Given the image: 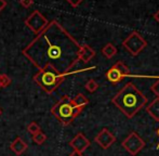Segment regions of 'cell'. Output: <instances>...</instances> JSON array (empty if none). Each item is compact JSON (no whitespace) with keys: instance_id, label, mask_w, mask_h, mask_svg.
Wrapping results in <instances>:
<instances>
[{"instance_id":"obj_4","label":"cell","mask_w":159,"mask_h":156,"mask_svg":"<svg viewBox=\"0 0 159 156\" xmlns=\"http://www.w3.org/2000/svg\"><path fill=\"white\" fill-rule=\"evenodd\" d=\"M84 108H78L75 106L71 102V98L68 95H64L52 108L51 113L53 116H55L59 119L63 126H68L73 122L77 116H79L80 113L82 112Z\"/></svg>"},{"instance_id":"obj_24","label":"cell","mask_w":159,"mask_h":156,"mask_svg":"<svg viewBox=\"0 0 159 156\" xmlns=\"http://www.w3.org/2000/svg\"><path fill=\"white\" fill-rule=\"evenodd\" d=\"M7 6V1L6 0H0V12L3 10V8Z\"/></svg>"},{"instance_id":"obj_22","label":"cell","mask_w":159,"mask_h":156,"mask_svg":"<svg viewBox=\"0 0 159 156\" xmlns=\"http://www.w3.org/2000/svg\"><path fill=\"white\" fill-rule=\"evenodd\" d=\"M67 1H68L73 7H77V6H79L84 0H67Z\"/></svg>"},{"instance_id":"obj_13","label":"cell","mask_w":159,"mask_h":156,"mask_svg":"<svg viewBox=\"0 0 159 156\" xmlns=\"http://www.w3.org/2000/svg\"><path fill=\"white\" fill-rule=\"evenodd\" d=\"M146 112L148 115H151L155 120L159 122V99L156 98L154 101H152L148 105L146 106Z\"/></svg>"},{"instance_id":"obj_25","label":"cell","mask_w":159,"mask_h":156,"mask_svg":"<svg viewBox=\"0 0 159 156\" xmlns=\"http://www.w3.org/2000/svg\"><path fill=\"white\" fill-rule=\"evenodd\" d=\"M154 19H155L156 21H157L158 23H159V10L155 13V14H154Z\"/></svg>"},{"instance_id":"obj_20","label":"cell","mask_w":159,"mask_h":156,"mask_svg":"<svg viewBox=\"0 0 159 156\" xmlns=\"http://www.w3.org/2000/svg\"><path fill=\"white\" fill-rule=\"evenodd\" d=\"M152 91L155 93V95L159 99V79H157V81L153 84V86H152Z\"/></svg>"},{"instance_id":"obj_23","label":"cell","mask_w":159,"mask_h":156,"mask_svg":"<svg viewBox=\"0 0 159 156\" xmlns=\"http://www.w3.org/2000/svg\"><path fill=\"white\" fill-rule=\"evenodd\" d=\"M69 156H82V152H79V151H75V150H74L73 152L69 154Z\"/></svg>"},{"instance_id":"obj_1","label":"cell","mask_w":159,"mask_h":156,"mask_svg":"<svg viewBox=\"0 0 159 156\" xmlns=\"http://www.w3.org/2000/svg\"><path fill=\"white\" fill-rule=\"evenodd\" d=\"M80 49L81 44L52 21L24 49L23 54L39 70L52 66L59 73H67L79 61Z\"/></svg>"},{"instance_id":"obj_2","label":"cell","mask_w":159,"mask_h":156,"mask_svg":"<svg viewBox=\"0 0 159 156\" xmlns=\"http://www.w3.org/2000/svg\"><path fill=\"white\" fill-rule=\"evenodd\" d=\"M111 102L124 115L132 118L147 104V98L133 84L129 82L111 99Z\"/></svg>"},{"instance_id":"obj_12","label":"cell","mask_w":159,"mask_h":156,"mask_svg":"<svg viewBox=\"0 0 159 156\" xmlns=\"http://www.w3.org/2000/svg\"><path fill=\"white\" fill-rule=\"evenodd\" d=\"M95 51L88 44H81V49L79 52V61H82L84 63H88L92 57H94Z\"/></svg>"},{"instance_id":"obj_3","label":"cell","mask_w":159,"mask_h":156,"mask_svg":"<svg viewBox=\"0 0 159 156\" xmlns=\"http://www.w3.org/2000/svg\"><path fill=\"white\" fill-rule=\"evenodd\" d=\"M96 66H91L88 68H84V70H77V71H71V72L67 73H59L57 70L52 67V66H46L42 70L38 71L37 74L34 76V80L46 91L47 93H52L57 89V87L64 81L66 77L70 76L73 74H78V73L87 72V71H92L95 70Z\"/></svg>"},{"instance_id":"obj_14","label":"cell","mask_w":159,"mask_h":156,"mask_svg":"<svg viewBox=\"0 0 159 156\" xmlns=\"http://www.w3.org/2000/svg\"><path fill=\"white\" fill-rule=\"evenodd\" d=\"M102 54L104 55L105 57H107V59H111V57H114L116 54H117V48H116L113 44L108 42V44H106L104 47H103Z\"/></svg>"},{"instance_id":"obj_19","label":"cell","mask_w":159,"mask_h":156,"mask_svg":"<svg viewBox=\"0 0 159 156\" xmlns=\"http://www.w3.org/2000/svg\"><path fill=\"white\" fill-rule=\"evenodd\" d=\"M11 84V78L7 75H1V88H7Z\"/></svg>"},{"instance_id":"obj_5","label":"cell","mask_w":159,"mask_h":156,"mask_svg":"<svg viewBox=\"0 0 159 156\" xmlns=\"http://www.w3.org/2000/svg\"><path fill=\"white\" fill-rule=\"evenodd\" d=\"M146 40L143 38L138 32H132L122 42V47L127 49L128 52L132 57H136V55L140 54L146 48Z\"/></svg>"},{"instance_id":"obj_28","label":"cell","mask_w":159,"mask_h":156,"mask_svg":"<svg viewBox=\"0 0 159 156\" xmlns=\"http://www.w3.org/2000/svg\"><path fill=\"white\" fill-rule=\"evenodd\" d=\"M1 114H2V110L0 108V116H1Z\"/></svg>"},{"instance_id":"obj_17","label":"cell","mask_w":159,"mask_h":156,"mask_svg":"<svg viewBox=\"0 0 159 156\" xmlns=\"http://www.w3.org/2000/svg\"><path fill=\"white\" fill-rule=\"evenodd\" d=\"M84 87H86V89L89 92H94V91H96L98 89V84L94 79H89Z\"/></svg>"},{"instance_id":"obj_27","label":"cell","mask_w":159,"mask_h":156,"mask_svg":"<svg viewBox=\"0 0 159 156\" xmlns=\"http://www.w3.org/2000/svg\"><path fill=\"white\" fill-rule=\"evenodd\" d=\"M0 88H1V74H0Z\"/></svg>"},{"instance_id":"obj_7","label":"cell","mask_w":159,"mask_h":156,"mask_svg":"<svg viewBox=\"0 0 159 156\" xmlns=\"http://www.w3.org/2000/svg\"><path fill=\"white\" fill-rule=\"evenodd\" d=\"M121 145L129 154L135 156L145 148V141L136 132H131L129 135L121 142Z\"/></svg>"},{"instance_id":"obj_10","label":"cell","mask_w":159,"mask_h":156,"mask_svg":"<svg viewBox=\"0 0 159 156\" xmlns=\"http://www.w3.org/2000/svg\"><path fill=\"white\" fill-rule=\"evenodd\" d=\"M90 144H91L90 140L81 132L76 135L75 137L71 139V141L69 142V146L73 148V150L79 151V152H84V151L90 146Z\"/></svg>"},{"instance_id":"obj_16","label":"cell","mask_w":159,"mask_h":156,"mask_svg":"<svg viewBox=\"0 0 159 156\" xmlns=\"http://www.w3.org/2000/svg\"><path fill=\"white\" fill-rule=\"evenodd\" d=\"M33 140L37 144H42V143H44V142H46L47 135H44V133L42 132V131H39V132H37L36 135H33Z\"/></svg>"},{"instance_id":"obj_15","label":"cell","mask_w":159,"mask_h":156,"mask_svg":"<svg viewBox=\"0 0 159 156\" xmlns=\"http://www.w3.org/2000/svg\"><path fill=\"white\" fill-rule=\"evenodd\" d=\"M71 102H73L74 105L78 106V108H84V106L89 104V100L82 93H78L77 95L71 98Z\"/></svg>"},{"instance_id":"obj_21","label":"cell","mask_w":159,"mask_h":156,"mask_svg":"<svg viewBox=\"0 0 159 156\" xmlns=\"http://www.w3.org/2000/svg\"><path fill=\"white\" fill-rule=\"evenodd\" d=\"M33 3H34L33 0H21V4L24 8H30Z\"/></svg>"},{"instance_id":"obj_18","label":"cell","mask_w":159,"mask_h":156,"mask_svg":"<svg viewBox=\"0 0 159 156\" xmlns=\"http://www.w3.org/2000/svg\"><path fill=\"white\" fill-rule=\"evenodd\" d=\"M27 131H28V132H30L32 135H36L37 132H39V131H41V129H40L39 125H38L37 122H30V124L27 126Z\"/></svg>"},{"instance_id":"obj_26","label":"cell","mask_w":159,"mask_h":156,"mask_svg":"<svg viewBox=\"0 0 159 156\" xmlns=\"http://www.w3.org/2000/svg\"><path fill=\"white\" fill-rule=\"evenodd\" d=\"M157 137H158V139H159V127H158V129H157ZM158 150L159 149V141H158V143H157V148H156Z\"/></svg>"},{"instance_id":"obj_8","label":"cell","mask_w":159,"mask_h":156,"mask_svg":"<svg viewBox=\"0 0 159 156\" xmlns=\"http://www.w3.org/2000/svg\"><path fill=\"white\" fill-rule=\"evenodd\" d=\"M129 74V67L121 61H118L115 65H113L106 72V79L113 84L121 81L124 78H126V75Z\"/></svg>"},{"instance_id":"obj_6","label":"cell","mask_w":159,"mask_h":156,"mask_svg":"<svg viewBox=\"0 0 159 156\" xmlns=\"http://www.w3.org/2000/svg\"><path fill=\"white\" fill-rule=\"evenodd\" d=\"M50 22L39 12V11H34L32 14L25 20V25L30 28L35 35H39L48 27Z\"/></svg>"},{"instance_id":"obj_11","label":"cell","mask_w":159,"mask_h":156,"mask_svg":"<svg viewBox=\"0 0 159 156\" xmlns=\"http://www.w3.org/2000/svg\"><path fill=\"white\" fill-rule=\"evenodd\" d=\"M10 149L12 150V152L14 153L15 155L20 156L27 150V143L24 142L20 137H16L14 141L10 144Z\"/></svg>"},{"instance_id":"obj_9","label":"cell","mask_w":159,"mask_h":156,"mask_svg":"<svg viewBox=\"0 0 159 156\" xmlns=\"http://www.w3.org/2000/svg\"><path fill=\"white\" fill-rule=\"evenodd\" d=\"M94 141L103 150H107L116 142V137L107 128H103L94 138Z\"/></svg>"}]
</instances>
